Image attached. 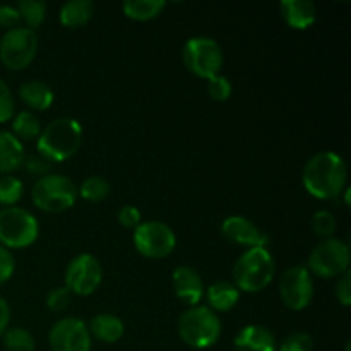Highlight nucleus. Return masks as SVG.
Here are the masks:
<instances>
[{
  "label": "nucleus",
  "mask_w": 351,
  "mask_h": 351,
  "mask_svg": "<svg viewBox=\"0 0 351 351\" xmlns=\"http://www.w3.org/2000/svg\"><path fill=\"white\" fill-rule=\"evenodd\" d=\"M348 182L346 161L335 151H321L305 163L302 173L304 189L319 201L338 199Z\"/></svg>",
  "instance_id": "1"
},
{
  "label": "nucleus",
  "mask_w": 351,
  "mask_h": 351,
  "mask_svg": "<svg viewBox=\"0 0 351 351\" xmlns=\"http://www.w3.org/2000/svg\"><path fill=\"white\" fill-rule=\"evenodd\" d=\"M82 125L72 117H58L41 129L36 139L38 154L47 158L51 163L69 160L79 151L82 143Z\"/></svg>",
  "instance_id": "2"
},
{
  "label": "nucleus",
  "mask_w": 351,
  "mask_h": 351,
  "mask_svg": "<svg viewBox=\"0 0 351 351\" xmlns=\"http://www.w3.org/2000/svg\"><path fill=\"white\" fill-rule=\"evenodd\" d=\"M276 274L274 257L266 247L247 249L235 261L232 269V283L239 288L240 293H257L263 291L273 281Z\"/></svg>",
  "instance_id": "3"
},
{
  "label": "nucleus",
  "mask_w": 351,
  "mask_h": 351,
  "mask_svg": "<svg viewBox=\"0 0 351 351\" xmlns=\"http://www.w3.org/2000/svg\"><path fill=\"white\" fill-rule=\"evenodd\" d=\"M223 326L218 314L208 305L189 307L178 319V336L187 346L195 350L211 348L221 338Z\"/></svg>",
  "instance_id": "4"
},
{
  "label": "nucleus",
  "mask_w": 351,
  "mask_h": 351,
  "mask_svg": "<svg viewBox=\"0 0 351 351\" xmlns=\"http://www.w3.org/2000/svg\"><path fill=\"white\" fill-rule=\"evenodd\" d=\"M79 197L77 187L65 175L50 173L38 178L31 191V201L45 213H64L75 204Z\"/></svg>",
  "instance_id": "5"
},
{
  "label": "nucleus",
  "mask_w": 351,
  "mask_h": 351,
  "mask_svg": "<svg viewBox=\"0 0 351 351\" xmlns=\"http://www.w3.org/2000/svg\"><path fill=\"white\" fill-rule=\"evenodd\" d=\"M40 235V223L27 209H0V245L5 249H26L33 245Z\"/></svg>",
  "instance_id": "6"
},
{
  "label": "nucleus",
  "mask_w": 351,
  "mask_h": 351,
  "mask_svg": "<svg viewBox=\"0 0 351 351\" xmlns=\"http://www.w3.org/2000/svg\"><path fill=\"white\" fill-rule=\"evenodd\" d=\"M182 60L189 72L202 79H211L223 67V50L218 41L209 36H192L182 48Z\"/></svg>",
  "instance_id": "7"
},
{
  "label": "nucleus",
  "mask_w": 351,
  "mask_h": 351,
  "mask_svg": "<svg viewBox=\"0 0 351 351\" xmlns=\"http://www.w3.org/2000/svg\"><path fill=\"white\" fill-rule=\"evenodd\" d=\"M350 247L343 240L332 239L322 240L319 245L314 247L307 261V269L311 274H315L319 278H339L350 271Z\"/></svg>",
  "instance_id": "8"
},
{
  "label": "nucleus",
  "mask_w": 351,
  "mask_h": 351,
  "mask_svg": "<svg viewBox=\"0 0 351 351\" xmlns=\"http://www.w3.org/2000/svg\"><path fill=\"white\" fill-rule=\"evenodd\" d=\"M38 51L36 31L17 26L5 31L0 40V62L9 71H23L34 60Z\"/></svg>",
  "instance_id": "9"
},
{
  "label": "nucleus",
  "mask_w": 351,
  "mask_h": 351,
  "mask_svg": "<svg viewBox=\"0 0 351 351\" xmlns=\"http://www.w3.org/2000/svg\"><path fill=\"white\" fill-rule=\"evenodd\" d=\"M134 245L146 259H165L177 247V235L167 223L149 219L134 230Z\"/></svg>",
  "instance_id": "10"
},
{
  "label": "nucleus",
  "mask_w": 351,
  "mask_h": 351,
  "mask_svg": "<svg viewBox=\"0 0 351 351\" xmlns=\"http://www.w3.org/2000/svg\"><path fill=\"white\" fill-rule=\"evenodd\" d=\"M103 281L101 263L93 254H79L65 269V288L72 295L88 297L95 293Z\"/></svg>",
  "instance_id": "11"
},
{
  "label": "nucleus",
  "mask_w": 351,
  "mask_h": 351,
  "mask_svg": "<svg viewBox=\"0 0 351 351\" xmlns=\"http://www.w3.org/2000/svg\"><path fill=\"white\" fill-rule=\"evenodd\" d=\"M280 297L290 311H304L314 298V278L307 266H291L280 280Z\"/></svg>",
  "instance_id": "12"
},
{
  "label": "nucleus",
  "mask_w": 351,
  "mask_h": 351,
  "mask_svg": "<svg viewBox=\"0 0 351 351\" xmlns=\"http://www.w3.org/2000/svg\"><path fill=\"white\" fill-rule=\"evenodd\" d=\"M51 351H91V335L81 319L64 317L55 322L48 335Z\"/></svg>",
  "instance_id": "13"
},
{
  "label": "nucleus",
  "mask_w": 351,
  "mask_h": 351,
  "mask_svg": "<svg viewBox=\"0 0 351 351\" xmlns=\"http://www.w3.org/2000/svg\"><path fill=\"white\" fill-rule=\"evenodd\" d=\"M221 233L233 245H242L247 249L254 247H266L269 243V237L259 228L256 223L247 219L245 216L233 215L225 218L221 223Z\"/></svg>",
  "instance_id": "14"
},
{
  "label": "nucleus",
  "mask_w": 351,
  "mask_h": 351,
  "mask_svg": "<svg viewBox=\"0 0 351 351\" xmlns=\"http://www.w3.org/2000/svg\"><path fill=\"white\" fill-rule=\"evenodd\" d=\"M171 283H173V291L178 300H182L189 307L199 305V302L204 297V281L194 267L178 266L171 274Z\"/></svg>",
  "instance_id": "15"
},
{
  "label": "nucleus",
  "mask_w": 351,
  "mask_h": 351,
  "mask_svg": "<svg viewBox=\"0 0 351 351\" xmlns=\"http://www.w3.org/2000/svg\"><path fill=\"white\" fill-rule=\"evenodd\" d=\"M233 346L237 351H276L278 341L266 326L249 324L237 332Z\"/></svg>",
  "instance_id": "16"
},
{
  "label": "nucleus",
  "mask_w": 351,
  "mask_h": 351,
  "mask_svg": "<svg viewBox=\"0 0 351 351\" xmlns=\"http://www.w3.org/2000/svg\"><path fill=\"white\" fill-rule=\"evenodd\" d=\"M280 12L285 23L293 29H308L317 19V9L311 0H281Z\"/></svg>",
  "instance_id": "17"
},
{
  "label": "nucleus",
  "mask_w": 351,
  "mask_h": 351,
  "mask_svg": "<svg viewBox=\"0 0 351 351\" xmlns=\"http://www.w3.org/2000/svg\"><path fill=\"white\" fill-rule=\"evenodd\" d=\"M24 146L12 132L0 130V173L10 175L24 163Z\"/></svg>",
  "instance_id": "18"
},
{
  "label": "nucleus",
  "mask_w": 351,
  "mask_h": 351,
  "mask_svg": "<svg viewBox=\"0 0 351 351\" xmlns=\"http://www.w3.org/2000/svg\"><path fill=\"white\" fill-rule=\"evenodd\" d=\"M88 329L91 338L98 339L101 343H108V345L119 341L123 332H125V326H123L122 319L117 317L115 314H110V312H101V314L95 315Z\"/></svg>",
  "instance_id": "19"
},
{
  "label": "nucleus",
  "mask_w": 351,
  "mask_h": 351,
  "mask_svg": "<svg viewBox=\"0 0 351 351\" xmlns=\"http://www.w3.org/2000/svg\"><path fill=\"white\" fill-rule=\"evenodd\" d=\"M208 307L213 312H228L239 304L240 291L232 281H216L204 291Z\"/></svg>",
  "instance_id": "20"
},
{
  "label": "nucleus",
  "mask_w": 351,
  "mask_h": 351,
  "mask_svg": "<svg viewBox=\"0 0 351 351\" xmlns=\"http://www.w3.org/2000/svg\"><path fill=\"white\" fill-rule=\"evenodd\" d=\"M19 98L27 108L45 112L53 105L55 95L48 84L41 81H27L19 88Z\"/></svg>",
  "instance_id": "21"
},
{
  "label": "nucleus",
  "mask_w": 351,
  "mask_h": 351,
  "mask_svg": "<svg viewBox=\"0 0 351 351\" xmlns=\"http://www.w3.org/2000/svg\"><path fill=\"white\" fill-rule=\"evenodd\" d=\"M93 14H95V3L91 0H69L60 7L58 21L65 27L75 29V27L86 26L91 21Z\"/></svg>",
  "instance_id": "22"
},
{
  "label": "nucleus",
  "mask_w": 351,
  "mask_h": 351,
  "mask_svg": "<svg viewBox=\"0 0 351 351\" xmlns=\"http://www.w3.org/2000/svg\"><path fill=\"white\" fill-rule=\"evenodd\" d=\"M167 7L165 0H125L122 10L129 19L151 21L160 16Z\"/></svg>",
  "instance_id": "23"
},
{
  "label": "nucleus",
  "mask_w": 351,
  "mask_h": 351,
  "mask_svg": "<svg viewBox=\"0 0 351 351\" xmlns=\"http://www.w3.org/2000/svg\"><path fill=\"white\" fill-rule=\"evenodd\" d=\"M12 134L21 143L38 139L41 134V122L36 113L29 112V110H23L16 117H12Z\"/></svg>",
  "instance_id": "24"
},
{
  "label": "nucleus",
  "mask_w": 351,
  "mask_h": 351,
  "mask_svg": "<svg viewBox=\"0 0 351 351\" xmlns=\"http://www.w3.org/2000/svg\"><path fill=\"white\" fill-rule=\"evenodd\" d=\"M16 9L21 21H24L26 27L33 31L40 27L47 17V3L43 0H19Z\"/></svg>",
  "instance_id": "25"
},
{
  "label": "nucleus",
  "mask_w": 351,
  "mask_h": 351,
  "mask_svg": "<svg viewBox=\"0 0 351 351\" xmlns=\"http://www.w3.org/2000/svg\"><path fill=\"white\" fill-rule=\"evenodd\" d=\"M79 195L88 202H101L110 195V184L99 175H93L82 180L77 189Z\"/></svg>",
  "instance_id": "26"
},
{
  "label": "nucleus",
  "mask_w": 351,
  "mask_h": 351,
  "mask_svg": "<svg viewBox=\"0 0 351 351\" xmlns=\"http://www.w3.org/2000/svg\"><path fill=\"white\" fill-rule=\"evenodd\" d=\"M3 348L7 351H34L36 343H34L33 335L24 328H9L2 336Z\"/></svg>",
  "instance_id": "27"
},
{
  "label": "nucleus",
  "mask_w": 351,
  "mask_h": 351,
  "mask_svg": "<svg viewBox=\"0 0 351 351\" xmlns=\"http://www.w3.org/2000/svg\"><path fill=\"white\" fill-rule=\"evenodd\" d=\"M24 184L14 175H3L0 177V206L12 208L23 199Z\"/></svg>",
  "instance_id": "28"
},
{
  "label": "nucleus",
  "mask_w": 351,
  "mask_h": 351,
  "mask_svg": "<svg viewBox=\"0 0 351 351\" xmlns=\"http://www.w3.org/2000/svg\"><path fill=\"white\" fill-rule=\"evenodd\" d=\"M311 228L319 239L328 240L332 239L336 233V228H338V223H336L335 215L331 211H326V209H319V211L314 213L311 219Z\"/></svg>",
  "instance_id": "29"
},
{
  "label": "nucleus",
  "mask_w": 351,
  "mask_h": 351,
  "mask_svg": "<svg viewBox=\"0 0 351 351\" xmlns=\"http://www.w3.org/2000/svg\"><path fill=\"white\" fill-rule=\"evenodd\" d=\"M314 350V339L308 332L295 331L288 335L281 343H278L276 351H312Z\"/></svg>",
  "instance_id": "30"
},
{
  "label": "nucleus",
  "mask_w": 351,
  "mask_h": 351,
  "mask_svg": "<svg viewBox=\"0 0 351 351\" xmlns=\"http://www.w3.org/2000/svg\"><path fill=\"white\" fill-rule=\"evenodd\" d=\"M233 88L232 82H230L228 77L218 74L215 77L208 79V95L211 96V99L215 101H226L232 96Z\"/></svg>",
  "instance_id": "31"
},
{
  "label": "nucleus",
  "mask_w": 351,
  "mask_h": 351,
  "mask_svg": "<svg viewBox=\"0 0 351 351\" xmlns=\"http://www.w3.org/2000/svg\"><path fill=\"white\" fill-rule=\"evenodd\" d=\"M14 112H16V101H14L12 91H10L9 84L0 79V123L12 120Z\"/></svg>",
  "instance_id": "32"
},
{
  "label": "nucleus",
  "mask_w": 351,
  "mask_h": 351,
  "mask_svg": "<svg viewBox=\"0 0 351 351\" xmlns=\"http://www.w3.org/2000/svg\"><path fill=\"white\" fill-rule=\"evenodd\" d=\"M72 302V293L69 291V288L65 287H57L51 291H48L47 295V307L51 312H62L71 305Z\"/></svg>",
  "instance_id": "33"
},
{
  "label": "nucleus",
  "mask_w": 351,
  "mask_h": 351,
  "mask_svg": "<svg viewBox=\"0 0 351 351\" xmlns=\"http://www.w3.org/2000/svg\"><path fill=\"white\" fill-rule=\"evenodd\" d=\"M117 219H119L120 225L123 228H129V230H136L137 226L143 223V216H141V211L132 204H125L119 209L117 213Z\"/></svg>",
  "instance_id": "34"
},
{
  "label": "nucleus",
  "mask_w": 351,
  "mask_h": 351,
  "mask_svg": "<svg viewBox=\"0 0 351 351\" xmlns=\"http://www.w3.org/2000/svg\"><path fill=\"white\" fill-rule=\"evenodd\" d=\"M24 168L29 171L31 175H38V177H45V175H50L51 171V161H48L47 158H43L41 154H33L29 158H24Z\"/></svg>",
  "instance_id": "35"
},
{
  "label": "nucleus",
  "mask_w": 351,
  "mask_h": 351,
  "mask_svg": "<svg viewBox=\"0 0 351 351\" xmlns=\"http://www.w3.org/2000/svg\"><path fill=\"white\" fill-rule=\"evenodd\" d=\"M14 271H16V261H14L12 252L0 245V285L9 281Z\"/></svg>",
  "instance_id": "36"
},
{
  "label": "nucleus",
  "mask_w": 351,
  "mask_h": 351,
  "mask_svg": "<svg viewBox=\"0 0 351 351\" xmlns=\"http://www.w3.org/2000/svg\"><path fill=\"white\" fill-rule=\"evenodd\" d=\"M336 298H338L339 304L343 307H350L351 305V273L346 271L343 276L338 278V283H336Z\"/></svg>",
  "instance_id": "37"
},
{
  "label": "nucleus",
  "mask_w": 351,
  "mask_h": 351,
  "mask_svg": "<svg viewBox=\"0 0 351 351\" xmlns=\"http://www.w3.org/2000/svg\"><path fill=\"white\" fill-rule=\"evenodd\" d=\"M21 23L19 12L16 5H0V26L5 27V31L17 27Z\"/></svg>",
  "instance_id": "38"
},
{
  "label": "nucleus",
  "mask_w": 351,
  "mask_h": 351,
  "mask_svg": "<svg viewBox=\"0 0 351 351\" xmlns=\"http://www.w3.org/2000/svg\"><path fill=\"white\" fill-rule=\"evenodd\" d=\"M10 322V307L7 304V300L3 297H0V338L3 336V332L9 329Z\"/></svg>",
  "instance_id": "39"
}]
</instances>
